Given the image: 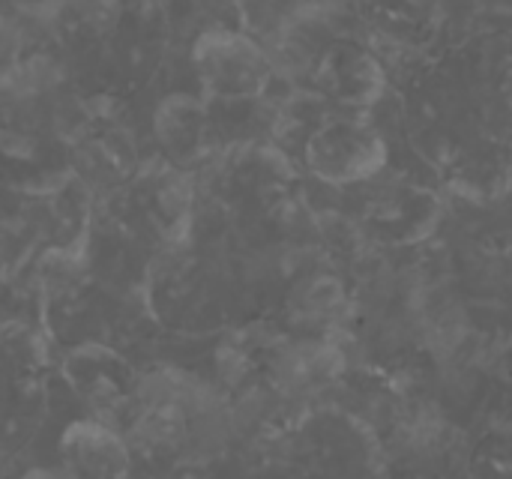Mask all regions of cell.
Instances as JSON below:
<instances>
[{
  "label": "cell",
  "instance_id": "6da1fadb",
  "mask_svg": "<svg viewBox=\"0 0 512 479\" xmlns=\"http://www.w3.org/2000/svg\"><path fill=\"white\" fill-rule=\"evenodd\" d=\"M192 69L210 99H252L273 81L261 39L231 27L201 30L192 42Z\"/></svg>",
  "mask_w": 512,
  "mask_h": 479
},
{
  "label": "cell",
  "instance_id": "7a4b0ae2",
  "mask_svg": "<svg viewBox=\"0 0 512 479\" xmlns=\"http://www.w3.org/2000/svg\"><path fill=\"white\" fill-rule=\"evenodd\" d=\"M306 165L333 186L363 183L387 165V144L363 120H327L306 141Z\"/></svg>",
  "mask_w": 512,
  "mask_h": 479
},
{
  "label": "cell",
  "instance_id": "3957f363",
  "mask_svg": "<svg viewBox=\"0 0 512 479\" xmlns=\"http://www.w3.org/2000/svg\"><path fill=\"white\" fill-rule=\"evenodd\" d=\"M60 468L72 479H126L132 471L129 441L102 420H75L63 429Z\"/></svg>",
  "mask_w": 512,
  "mask_h": 479
},
{
  "label": "cell",
  "instance_id": "277c9868",
  "mask_svg": "<svg viewBox=\"0 0 512 479\" xmlns=\"http://www.w3.org/2000/svg\"><path fill=\"white\" fill-rule=\"evenodd\" d=\"M345 372V351L333 336H303L276 348L270 360V384L276 393L303 399L321 393Z\"/></svg>",
  "mask_w": 512,
  "mask_h": 479
},
{
  "label": "cell",
  "instance_id": "5b68a950",
  "mask_svg": "<svg viewBox=\"0 0 512 479\" xmlns=\"http://www.w3.org/2000/svg\"><path fill=\"white\" fill-rule=\"evenodd\" d=\"M288 318L309 336H333L348 318V294L333 276H309L288 297Z\"/></svg>",
  "mask_w": 512,
  "mask_h": 479
},
{
  "label": "cell",
  "instance_id": "8992f818",
  "mask_svg": "<svg viewBox=\"0 0 512 479\" xmlns=\"http://www.w3.org/2000/svg\"><path fill=\"white\" fill-rule=\"evenodd\" d=\"M156 138L174 156L195 153L204 141V108L189 96H168L156 108Z\"/></svg>",
  "mask_w": 512,
  "mask_h": 479
},
{
  "label": "cell",
  "instance_id": "52a82bcc",
  "mask_svg": "<svg viewBox=\"0 0 512 479\" xmlns=\"http://www.w3.org/2000/svg\"><path fill=\"white\" fill-rule=\"evenodd\" d=\"M129 438L135 447L150 453H174L186 447L189 438V417L174 405H147L138 408L129 426ZM126 438V441H129Z\"/></svg>",
  "mask_w": 512,
  "mask_h": 479
},
{
  "label": "cell",
  "instance_id": "ba28073f",
  "mask_svg": "<svg viewBox=\"0 0 512 479\" xmlns=\"http://www.w3.org/2000/svg\"><path fill=\"white\" fill-rule=\"evenodd\" d=\"M192 198H195V186L192 177L180 168H171L159 177L156 183V210L165 219V225L171 231H177L192 210Z\"/></svg>",
  "mask_w": 512,
  "mask_h": 479
},
{
  "label": "cell",
  "instance_id": "9c48e42d",
  "mask_svg": "<svg viewBox=\"0 0 512 479\" xmlns=\"http://www.w3.org/2000/svg\"><path fill=\"white\" fill-rule=\"evenodd\" d=\"M444 417L438 411H432V405H417L402 423H399V435L405 441L408 450L414 453H429L444 441Z\"/></svg>",
  "mask_w": 512,
  "mask_h": 479
},
{
  "label": "cell",
  "instance_id": "30bf717a",
  "mask_svg": "<svg viewBox=\"0 0 512 479\" xmlns=\"http://www.w3.org/2000/svg\"><path fill=\"white\" fill-rule=\"evenodd\" d=\"M18 479H72V477L57 465V468H33V471L21 474Z\"/></svg>",
  "mask_w": 512,
  "mask_h": 479
}]
</instances>
